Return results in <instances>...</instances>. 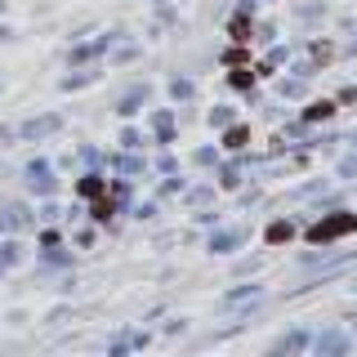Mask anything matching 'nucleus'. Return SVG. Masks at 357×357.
<instances>
[{
	"instance_id": "f03ea898",
	"label": "nucleus",
	"mask_w": 357,
	"mask_h": 357,
	"mask_svg": "<svg viewBox=\"0 0 357 357\" xmlns=\"http://www.w3.org/2000/svg\"><path fill=\"white\" fill-rule=\"evenodd\" d=\"M50 130H59V116H40V121H27V126H22V139H40V134H50Z\"/></svg>"
},
{
	"instance_id": "423d86ee",
	"label": "nucleus",
	"mask_w": 357,
	"mask_h": 357,
	"mask_svg": "<svg viewBox=\"0 0 357 357\" xmlns=\"http://www.w3.org/2000/svg\"><path fill=\"white\" fill-rule=\"evenodd\" d=\"M286 237H290L286 223H273V228H268V241H286Z\"/></svg>"
},
{
	"instance_id": "0eeeda50",
	"label": "nucleus",
	"mask_w": 357,
	"mask_h": 357,
	"mask_svg": "<svg viewBox=\"0 0 357 357\" xmlns=\"http://www.w3.org/2000/svg\"><path fill=\"white\" fill-rule=\"evenodd\" d=\"M241 143H245V130H241V126L228 130V148H241Z\"/></svg>"
},
{
	"instance_id": "20e7f679",
	"label": "nucleus",
	"mask_w": 357,
	"mask_h": 357,
	"mask_svg": "<svg viewBox=\"0 0 357 357\" xmlns=\"http://www.w3.org/2000/svg\"><path fill=\"white\" fill-rule=\"evenodd\" d=\"M18 223H27V210H22V215H18L14 206H9V210H0V228H18Z\"/></svg>"
},
{
	"instance_id": "7ed1b4c3",
	"label": "nucleus",
	"mask_w": 357,
	"mask_h": 357,
	"mask_svg": "<svg viewBox=\"0 0 357 357\" xmlns=\"http://www.w3.org/2000/svg\"><path fill=\"white\" fill-rule=\"evenodd\" d=\"M31 188H36V192H50V170H45L40 161L31 165Z\"/></svg>"
},
{
	"instance_id": "39448f33",
	"label": "nucleus",
	"mask_w": 357,
	"mask_h": 357,
	"mask_svg": "<svg viewBox=\"0 0 357 357\" xmlns=\"http://www.w3.org/2000/svg\"><path fill=\"white\" fill-rule=\"evenodd\" d=\"M81 192H85V197H98V192H103V178H94V174L81 178Z\"/></svg>"
},
{
	"instance_id": "f257e3e1",
	"label": "nucleus",
	"mask_w": 357,
	"mask_h": 357,
	"mask_svg": "<svg viewBox=\"0 0 357 357\" xmlns=\"http://www.w3.org/2000/svg\"><path fill=\"white\" fill-rule=\"evenodd\" d=\"M353 228H357V215H331V219H321V223L308 228V241H335V237H344V232H353Z\"/></svg>"
},
{
	"instance_id": "6e6552de",
	"label": "nucleus",
	"mask_w": 357,
	"mask_h": 357,
	"mask_svg": "<svg viewBox=\"0 0 357 357\" xmlns=\"http://www.w3.org/2000/svg\"><path fill=\"white\" fill-rule=\"evenodd\" d=\"M14 250H18V245H5V250H0V273H5V268L14 264Z\"/></svg>"
}]
</instances>
